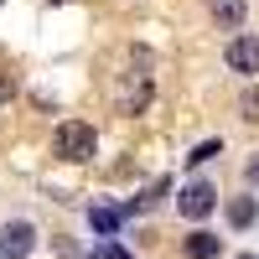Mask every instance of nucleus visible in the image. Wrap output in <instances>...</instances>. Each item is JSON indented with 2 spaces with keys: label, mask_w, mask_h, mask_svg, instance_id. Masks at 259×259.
Instances as JSON below:
<instances>
[{
  "label": "nucleus",
  "mask_w": 259,
  "mask_h": 259,
  "mask_svg": "<svg viewBox=\"0 0 259 259\" xmlns=\"http://www.w3.org/2000/svg\"><path fill=\"white\" fill-rule=\"evenodd\" d=\"M254 218H259V202L254 197H233L228 202V223L233 228H254Z\"/></svg>",
  "instance_id": "8"
},
{
  "label": "nucleus",
  "mask_w": 259,
  "mask_h": 259,
  "mask_svg": "<svg viewBox=\"0 0 259 259\" xmlns=\"http://www.w3.org/2000/svg\"><path fill=\"white\" fill-rule=\"evenodd\" d=\"M11 99H16V73L0 68V104H11Z\"/></svg>",
  "instance_id": "11"
},
{
  "label": "nucleus",
  "mask_w": 259,
  "mask_h": 259,
  "mask_svg": "<svg viewBox=\"0 0 259 259\" xmlns=\"http://www.w3.org/2000/svg\"><path fill=\"white\" fill-rule=\"evenodd\" d=\"M31 249H36V223H26V218L0 223V259H26Z\"/></svg>",
  "instance_id": "2"
},
{
  "label": "nucleus",
  "mask_w": 259,
  "mask_h": 259,
  "mask_svg": "<svg viewBox=\"0 0 259 259\" xmlns=\"http://www.w3.org/2000/svg\"><path fill=\"white\" fill-rule=\"evenodd\" d=\"M239 259H254V254H239Z\"/></svg>",
  "instance_id": "14"
},
{
  "label": "nucleus",
  "mask_w": 259,
  "mask_h": 259,
  "mask_svg": "<svg viewBox=\"0 0 259 259\" xmlns=\"http://www.w3.org/2000/svg\"><path fill=\"white\" fill-rule=\"evenodd\" d=\"M182 249H187V259H218V254H223V239H218V233H207V228H192Z\"/></svg>",
  "instance_id": "5"
},
{
  "label": "nucleus",
  "mask_w": 259,
  "mask_h": 259,
  "mask_svg": "<svg viewBox=\"0 0 259 259\" xmlns=\"http://www.w3.org/2000/svg\"><path fill=\"white\" fill-rule=\"evenodd\" d=\"M223 62H228V73L259 78V36H249V31L228 36V47H223Z\"/></svg>",
  "instance_id": "3"
},
{
  "label": "nucleus",
  "mask_w": 259,
  "mask_h": 259,
  "mask_svg": "<svg viewBox=\"0 0 259 259\" xmlns=\"http://www.w3.org/2000/svg\"><path fill=\"white\" fill-rule=\"evenodd\" d=\"M244 16H249L244 0H212V21H218L223 31H239V26H244Z\"/></svg>",
  "instance_id": "6"
},
{
  "label": "nucleus",
  "mask_w": 259,
  "mask_h": 259,
  "mask_svg": "<svg viewBox=\"0 0 259 259\" xmlns=\"http://www.w3.org/2000/svg\"><path fill=\"white\" fill-rule=\"evenodd\" d=\"M212 207H218V187H212V182H187V187L177 192V212H182V218H192V223L207 218Z\"/></svg>",
  "instance_id": "4"
},
{
  "label": "nucleus",
  "mask_w": 259,
  "mask_h": 259,
  "mask_svg": "<svg viewBox=\"0 0 259 259\" xmlns=\"http://www.w3.org/2000/svg\"><path fill=\"white\" fill-rule=\"evenodd\" d=\"M89 223L104 233V239H114L119 223H124V207H89Z\"/></svg>",
  "instance_id": "7"
},
{
  "label": "nucleus",
  "mask_w": 259,
  "mask_h": 259,
  "mask_svg": "<svg viewBox=\"0 0 259 259\" xmlns=\"http://www.w3.org/2000/svg\"><path fill=\"white\" fill-rule=\"evenodd\" d=\"M244 171H249V182L259 187V156H249V166H244Z\"/></svg>",
  "instance_id": "12"
},
{
  "label": "nucleus",
  "mask_w": 259,
  "mask_h": 259,
  "mask_svg": "<svg viewBox=\"0 0 259 259\" xmlns=\"http://www.w3.org/2000/svg\"><path fill=\"white\" fill-rule=\"evenodd\" d=\"M212 156H223V140H202V145L187 156V166H202V161H212Z\"/></svg>",
  "instance_id": "9"
},
{
  "label": "nucleus",
  "mask_w": 259,
  "mask_h": 259,
  "mask_svg": "<svg viewBox=\"0 0 259 259\" xmlns=\"http://www.w3.org/2000/svg\"><path fill=\"white\" fill-rule=\"evenodd\" d=\"M52 150L62 161H89L94 156V124L89 119H62L57 135H52Z\"/></svg>",
  "instance_id": "1"
},
{
  "label": "nucleus",
  "mask_w": 259,
  "mask_h": 259,
  "mask_svg": "<svg viewBox=\"0 0 259 259\" xmlns=\"http://www.w3.org/2000/svg\"><path fill=\"white\" fill-rule=\"evenodd\" d=\"M239 109H244V119H249V124H259V83H254V89L239 99Z\"/></svg>",
  "instance_id": "10"
},
{
  "label": "nucleus",
  "mask_w": 259,
  "mask_h": 259,
  "mask_svg": "<svg viewBox=\"0 0 259 259\" xmlns=\"http://www.w3.org/2000/svg\"><path fill=\"white\" fill-rule=\"evenodd\" d=\"M104 259H130V254H124L119 244H109V249H104Z\"/></svg>",
  "instance_id": "13"
},
{
  "label": "nucleus",
  "mask_w": 259,
  "mask_h": 259,
  "mask_svg": "<svg viewBox=\"0 0 259 259\" xmlns=\"http://www.w3.org/2000/svg\"><path fill=\"white\" fill-rule=\"evenodd\" d=\"M52 6H62V0H52Z\"/></svg>",
  "instance_id": "15"
},
{
  "label": "nucleus",
  "mask_w": 259,
  "mask_h": 259,
  "mask_svg": "<svg viewBox=\"0 0 259 259\" xmlns=\"http://www.w3.org/2000/svg\"><path fill=\"white\" fill-rule=\"evenodd\" d=\"M0 6H6V0H0Z\"/></svg>",
  "instance_id": "16"
}]
</instances>
